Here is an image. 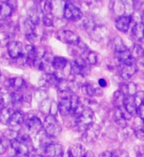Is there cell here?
<instances>
[{
	"mask_svg": "<svg viewBox=\"0 0 144 157\" xmlns=\"http://www.w3.org/2000/svg\"><path fill=\"white\" fill-rule=\"evenodd\" d=\"M8 0H0V3H5V2H7Z\"/></svg>",
	"mask_w": 144,
	"mask_h": 157,
	"instance_id": "f6af8a7d",
	"label": "cell"
},
{
	"mask_svg": "<svg viewBox=\"0 0 144 157\" xmlns=\"http://www.w3.org/2000/svg\"><path fill=\"white\" fill-rule=\"evenodd\" d=\"M29 21H31L34 26L39 24V21H40V17H39V14L37 10H32L31 12L28 14V18Z\"/></svg>",
	"mask_w": 144,
	"mask_h": 157,
	"instance_id": "f546056e",
	"label": "cell"
},
{
	"mask_svg": "<svg viewBox=\"0 0 144 157\" xmlns=\"http://www.w3.org/2000/svg\"><path fill=\"white\" fill-rule=\"evenodd\" d=\"M132 36L137 41L144 42V23L137 22L132 28Z\"/></svg>",
	"mask_w": 144,
	"mask_h": 157,
	"instance_id": "2e32d148",
	"label": "cell"
},
{
	"mask_svg": "<svg viewBox=\"0 0 144 157\" xmlns=\"http://www.w3.org/2000/svg\"><path fill=\"white\" fill-rule=\"evenodd\" d=\"M68 64V61L66 58L61 57V56H55L53 57V60L51 62L52 67L57 71H63L66 68Z\"/></svg>",
	"mask_w": 144,
	"mask_h": 157,
	"instance_id": "44dd1931",
	"label": "cell"
},
{
	"mask_svg": "<svg viewBox=\"0 0 144 157\" xmlns=\"http://www.w3.org/2000/svg\"><path fill=\"white\" fill-rule=\"evenodd\" d=\"M29 157H43V156L39 155V154H34V155H32V156H29Z\"/></svg>",
	"mask_w": 144,
	"mask_h": 157,
	"instance_id": "ee69618b",
	"label": "cell"
},
{
	"mask_svg": "<svg viewBox=\"0 0 144 157\" xmlns=\"http://www.w3.org/2000/svg\"><path fill=\"white\" fill-rule=\"evenodd\" d=\"M34 95H36V99H38L39 101H43V100H45L47 99L46 96H47V92L46 90H44V88H40V90H36V92H34Z\"/></svg>",
	"mask_w": 144,
	"mask_h": 157,
	"instance_id": "836d02e7",
	"label": "cell"
},
{
	"mask_svg": "<svg viewBox=\"0 0 144 157\" xmlns=\"http://www.w3.org/2000/svg\"><path fill=\"white\" fill-rule=\"evenodd\" d=\"M84 149L81 144H74L72 145L68 151V157H83Z\"/></svg>",
	"mask_w": 144,
	"mask_h": 157,
	"instance_id": "7402d4cb",
	"label": "cell"
},
{
	"mask_svg": "<svg viewBox=\"0 0 144 157\" xmlns=\"http://www.w3.org/2000/svg\"><path fill=\"white\" fill-rule=\"evenodd\" d=\"M99 157H118V156L112 151H104L100 154V156H99Z\"/></svg>",
	"mask_w": 144,
	"mask_h": 157,
	"instance_id": "60d3db41",
	"label": "cell"
},
{
	"mask_svg": "<svg viewBox=\"0 0 144 157\" xmlns=\"http://www.w3.org/2000/svg\"><path fill=\"white\" fill-rule=\"evenodd\" d=\"M137 104L135 102V98L133 95H127L125 96V99H123V108L127 111V113L132 115L137 114Z\"/></svg>",
	"mask_w": 144,
	"mask_h": 157,
	"instance_id": "7c38bea8",
	"label": "cell"
},
{
	"mask_svg": "<svg viewBox=\"0 0 144 157\" xmlns=\"http://www.w3.org/2000/svg\"><path fill=\"white\" fill-rule=\"evenodd\" d=\"M137 115L141 120L144 121V103H142V104L137 107Z\"/></svg>",
	"mask_w": 144,
	"mask_h": 157,
	"instance_id": "ab89813d",
	"label": "cell"
},
{
	"mask_svg": "<svg viewBox=\"0 0 144 157\" xmlns=\"http://www.w3.org/2000/svg\"><path fill=\"white\" fill-rule=\"evenodd\" d=\"M107 33V29L105 26H95L90 34L91 36L95 39V40H101V39L106 36Z\"/></svg>",
	"mask_w": 144,
	"mask_h": 157,
	"instance_id": "603a6c76",
	"label": "cell"
},
{
	"mask_svg": "<svg viewBox=\"0 0 144 157\" xmlns=\"http://www.w3.org/2000/svg\"><path fill=\"white\" fill-rule=\"evenodd\" d=\"M136 72H137V67L135 64H131V65H123V64H120L119 73H120V76L123 80L128 81Z\"/></svg>",
	"mask_w": 144,
	"mask_h": 157,
	"instance_id": "ba28073f",
	"label": "cell"
},
{
	"mask_svg": "<svg viewBox=\"0 0 144 157\" xmlns=\"http://www.w3.org/2000/svg\"><path fill=\"white\" fill-rule=\"evenodd\" d=\"M43 129L47 136L49 137H56L61 134L62 128L59 124L58 120L56 119V116L49 114L45 117L43 124Z\"/></svg>",
	"mask_w": 144,
	"mask_h": 157,
	"instance_id": "6da1fadb",
	"label": "cell"
},
{
	"mask_svg": "<svg viewBox=\"0 0 144 157\" xmlns=\"http://www.w3.org/2000/svg\"><path fill=\"white\" fill-rule=\"evenodd\" d=\"M44 154L46 157H62L63 156V146L60 144L49 142L44 146Z\"/></svg>",
	"mask_w": 144,
	"mask_h": 157,
	"instance_id": "52a82bcc",
	"label": "cell"
},
{
	"mask_svg": "<svg viewBox=\"0 0 144 157\" xmlns=\"http://www.w3.org/2000/svg\"><path fill=\"white\" fill-rule=\"evenodd\" d=\"M98 85H99V86H100V87H106L107 86V81L104 80V78H99Z\"/></svg>",
	"mask_w": 144,
	"mask_h": 157,
	"instance_id": "b9f144b4",
	"label": "cell"
},
{
	"mask_svg": "<svg viewBox=\"0 0 144 157\" xmlns=\"http://www.w3.org/2000/svg\"><path fill=\"white\" fill-rule=\"evenodd\" d=\"M131 54L135 60L141 65H144V49L139 45V44H135L131 49Z\"/></svg>",
	"mask_w": 144,
	"mask_h": 157,
	"instance_id": "d6986e66",
	"label": "cell"
},
{
	"mask_svg": "<svg viewBox=\"0 0 144 157\" xmlns=\"http://www.w3.org/2000/svg\"><path fill=\"white\" fill-rule=\"evenodd\" d=\"M81 90L83 94H85L86 96H90V97L102 94L100 88L92 85V83H85V85H83L81 86Z\"/></svg>",
	"mask_w": 144,
	"mask_h": 157,
	"instance_id": "9a60e30c",
	"label": "cell"
},
{
	"mask_svg": "<svg viewBox=\"0 0 144 157\" xmlns=\"http://www.w3.org/2000/svg\"><path fill=\"white\" fill-rule=\"evenodd\" d=\"M127 88H128V95H133L135 96L137 91H136V86L135 82H127Z\"/></svg>",
	"mask_w": 144,
	"mask_h": 157,
	"instance_id": "8d00e7d4",
	"label": "cell"
},
{
	"mask_svg": "<svg viewBox=\"0 0 144 157\" xmlns=\"http://www.w3.org/2000/svg\"><path fill=\"white\" fill-rule=\"evenodd\" d=\"M36 1H37V2H39V3H42V2L44 1V0H36Z\"/></svg>",
	"mask_w": 144,
	"mask_h": 157,
	"instance_id": "bcb514c9",
	"label": "cell"
},
{
	"mask_svg": "<svg viewBox=\"0 0 144 157\" xmlns=\"http://www.w3.org/2000/svg\"><path fill=\"white\" fill-rule=\"evenodd\" d=\"M11 148L14 151L15 155L17 157H24V156H27L29 152L28 149V145L24 144V142L20 141L19 140L15 139L13 140H11Z\"/></svg>",
	"mask_w": 144,
	"mask_h": 157,
	"instance_id": "8992f818",
	"label": "cell"
},
{
	"mask_svg": "<svg viewBox=\"0 0 144 157\" xmlns=\"http://www.w3.org/2000/svg\"><path fill=\"white\" fill-rule=\"evenodd\" d=\"M131 21H132V18L131 15H123V16L118 17L115 22L117 29L122 33H127L131 27Z\"/></svg>",
	"mask_w": 144,
	"mask_h": 157,
	"instance_id": "9c48e42d",
	"label": "cell"
},
{
	"mask_svg": "<svg viewBox=\"0 0 144 157\" xmlns=\"http://www.w3.org/2000/svg\"><path fill=\"white\" fill-rule=\"evenodd\" d=\"M7 51L8 55L12 59H17L24 54V46L23 43L17 41V40H12L7 44Z\"/></svg>",
	"mask_w": 144,
	"mask_h": 157,
	"instance_id": "5b68a950",
	"label": "cell"
},
{
	"mask_svg": "<svg viewBox=\"0 0 144 157\" xmlns=\"http://www.w3.org/2000/svg\"><path fill=\"white\" fill-rule=\"evenodd\" d=\"M57 112H59V108H58V104L55 101H52L51 103V107H50V114L56 116Z\"/></svg>",
	"mask_w": 144,
	"mask_h": 157,
	"instance_id": "f35d334b",
	"label": "cell"
},
{
	"mask_svg": "<svg viewBox=\"0 0 144 157\" xmlns=\"http://www.w3.org/2000/svg\"><path fill=\"white\" fill-rule=\"evenodd\" d=\"M26 38H27V40H28V41H29V43H31V44H33V43H36V41L37 36L36 34V33H27V34H26Z\"/></svg>",
	"mask_w": 144,
	"mask_h": 157,
	"instance_id": "74e56055",
	"label": "cell"
},
{
	"mask_svg": "<svg viewBox=\"0 0 144 157\" xmlns=\"http://www.w3.org/2000/svg\"><path fill=\"white\" fill-rule=\"evenodd\" d=\"M42 22L44 26L46 27H52L54 25V17L52 14H43L42 16Z\"/></svg>",
	"mask_w": 144,
	"mask_h": 157,
	"instance_id": "d6a6232c",
	"label": "cell"
},
{
	"mask_svg": "<svg viewBox=\"0 0 144 157\" xmlns=\"http://www.w3.org/2000/svg\"><path fill=\"white\" fill-rule=\"evenodd\" d=\"M10 99L15 105L22 104V103H24V94L21 91H13L10 94Z\"/></svg>",
	"mask_w": 144,
	"mask_h": 157,
	"instance_id": "484cf974",
	"label": "cell"
},
{
	"mask_svg": "<svg viewBox=\"0 0 144 157\" xmlns=\"http://www.w3.org/2000/svg\"><path fill=\"white\" fill-rule=\"evenodd\" d=\"M74 118H76V124H74V126L81 132H85L93 124V112L88 107L84 108L81 114Z\"/></svg>",
	"mask_w": 144,
	"mask_h": 157,
	"instance_id": "7a4b0ae2",
	"label": "cell"
},
{
	"mask_svg": "<svg viewBox=\"0 0 144 157\" xmlns=\"http://www.w3.org/2000/svg\"><path fill=\"white\" fill-rule=\"evenodd\" d=\"M27 128L31 134H38L43 129V124L38 117L33 116L27 121Z\"/></svg>",
	"mask_w": 144,
	"mask_h": 157,
	"instance_id": "30bf717a",
	"label": "cell"
},
{
	"mask_svg": "<svg viewBox=\"0 0 144 157\" xmlns=\"http://www.w3.org/2000/svg\"><path fill=\"white\" fill-rule=\"evenodd\" d=\"M63 16L68 21H78L83 17L82 11L73 3H66L63 9Z\"/></svg>",
	"mask_w": 144,
	"mask_h": 157,
	"instance_id": "3957f363",
	"label": "cell"
},
{
	"mask_svg": "<svg viewBox=\"0 0 144 157\" xmlns=\"http://www.w3.org/2000/svg\"><path fill=\"white\" fill-rule=\"evenodd\" d=\"M99 134V128L98 126L92 124L88 129L84 132V135H83V140L85 141H92L94 140L97 137Z\"/></svg>",
	"mask_w": 144,
	"mask_h": 157,
	"instance_id": "ac0fdd59",
	"label": "cell"
},
{
	"mask_svg": "<svg viewBox=\"0 0 144 157\" xmlns=\"http://www.w3.org/2000/svg\"><path fill=\"white\" fill-rule=\"evenodd\" d=\"M57 38L64 43H67L69 45L76 46L81 42L79 36L76 33H74L69 29H61L57 33Z\"/></svg>",
	"mask_w": 144,
	"mask_h": 157,
	"instance_id": "277c9868",
	"label": "cell"
},
{
	"mask_svg": "<svg viewBox=\"0 0 144 157\" xmlns=\"http://www.w3.org/2000/svg\"><path fill=\"white\" fill-rule=\"evenodd\" d=\"M135 136L137 137L138 140H144V121L139 126L135 128Z\"/></svg>",
	"mask_w": 144,
	"mask_h": 157,
	"instance_id": "1f68e13d",
	"label": "cell"
},
{
	"mask_svg": "<svg viewBox=\"0 0 144 157\" xmlns=\"http://www.w3.org/2000/svg\"><path fill=\"white\" fill-rule=\"evenodd\" d=\"M83 157H93V152L92 151H86L84 153Z\"/></svg>",
	"mask_w": 144,
	"mask_h": 157,
	"instance_id": "7bdbcfd3",
	"label": "cell"
},
{
	"mask_svg": "<svg viewBox=\"0 0 144 157\" xmlns=\"http://www.w3.org/2000/svg\"><path fill=\"white\" fill-rule=\"evenodd\" d=\"M59 113L62 116H68L72 112V105H71V96L61 98L58 103Z\"/></svg>",
	"mask_w": 144,
	"mask_h": 157,
	"instance_id": "4fadbf2b",
	"label": "cell"
},
{
	"mask_svg": "<svg viewBox=\"0 0 144 157\" xmlns=\"http://www.w3.org/2000/svg\"><path fill=\"white\" fill-rule=\"evenodd\" d=\"M113 46H114V50H115V53L121 52V51H123V50H127V49L126 47L125 44H123V42L122 41V39L119 38V37H116L113 40Z\"/></svg>",
	"mask_w": 144,
	"mask_h": 157,
	"instance_id": "83f0119b",
	"label": "cell"
},
{
	"mask_svg": "<svg viewBox=\"0 0 144 157\" xmlns=\"http://www.w3.org/2000/svg\"><path fill=\"white\" fill-rule=\"evenodd\" d=\"M11 27V23L7 19H0V29L2 32H8L7 29Z\"/></svg>",
	"mask_w": 144,
	"mask_h": 157,
	"instance_id": "e575fe53",
	"label": "cell"
},
{
	"mask_svg": "<svg viewBox=\"0 0 144 157\" xmlns=\"http://www.w3.org/2000/svg\"><path fill=\"white\" fill-rule=\"evenodd\" d=\"M8 85L15 91H22L26 88L27 83L22 77H15L8 81Z\"/></svg>",
	"mask_w": 144,
	"mask_h": 157,
	"instance_id": "5bb4252c",
	"label": "cell"
},
{
	"mask_svg": "<svg viewBox=\"0 0 144 157\" xmlns=\"http://www.w3.org/2000/svg\"><path fill=\"white\" fill-rule=\"evenodd\" d=\"M135 102L137 106H139L142 103H144V91H137V93L135 95Z\"/></svg>",
	"mask_w": 144,
	"mask_h": 157,
	"instance_id": "d590c367",
	"label": "cell"
},
{
	"mask_svg": "<svg viewBox=\"0 0 144 157\" xmlns=\"http://www.w3.org/2000/svg\"><path fill=\"white\" fill-rule=\"evenodd\" d=\"M13 113L14 111L8 106H5L4 108H2L0 110V123L4 125H8Z\"/></svg>",
	"mask_w": 144,
	"mask_h": 157,
	"instance_id": "ffe728a7",
	"label": "cell"
},
{
	"mask_svg": "<svg viewBox=\"0 0 144 157\" xmlns=\"http://www.w3.org/2000/svg\"><path fill=\"white\" fill-rule=\"evenodd\" d=\"M14 8L9 5L7 2L5 3H0V16L2 17V19H7L12 15Z\"/></svg>",
	"mask_w": 144,
	"mask_h": 157,
	"instance_id": "d4e9b609",
	"label": "cell"
},
{
	"mask_svg": "<svg viewBox=\"0 0 144 157\" xmlns=\"http://www.w3.org/2000/svg\"><path fill=\"white\" fill-rule=\"evenodd\" d=\"M115 54H116L117 60L120 62V64H123V65H131V64H135V62H136L135 60V58H133L131 52L128 50V49L115 53Z\"/></svg>",
	"mask_w": 144,
	"mask_h": 157,
	"instance_id": "8fae6325",
	"label": "cell"
},
{
	"mask_svg": "<svg viewBox=\"0 0 144 157\" xmlns=\"http://www.w3.org/2000/svg\"><path fill=\"white\" fill-rule=\"evenodd\" d=\"M0 76H1V72H0Z\"/></svg>",
	"mask_w": 144,
	"mask_h": 157,
	"instance_id": "7dc6e473",
	"label": "cell"
},
{
	"mask_svg": "<svg viewBox=\"0 0 144 157\" xmlns=\"http://www.w3.org/2000/svg\"><path fill=\"white\" fill-rule=\"evenodd\" d=\"M24 120H25V117H24V114L21 111H14L8 125L10 126V128L14 129V128L21 126L24 123Z\"/></svg>",
	"mask_w": 144,
	"mask_h": 157,
	"instance_id": "e0dca14e",
	"label": "cell"
},
{
	"mask_svg": "<svg viewBox=\"0 0 144 157\" xmlns=\"http://www.w3.org/2000/svg\"><path fill=\"white\" fill-rule=\"evenodd\" d=\"M112 9L115 14H117L119 17L123 16V13H126V4L123 0H115L113 2Z\"/></svg>",
	"mask_w": 144,
	"mask_h": 157,
	"instance_id": "cb8c5ba5",
	"label": "cell"
},
{
	"mask_svg": "<svg viewBox=\"0 0 144 157\" xmlns=\"http://www.w3.org/2000/svg\"><path fill=\"white\" fill-rule=\"evenodd\" d=\"M10 145H11V140L6 137H0V154H4Z\"/></svg>",
	"mask_w": 144,
	"mask_h": 157,
	"instance_id": "4dcf8cb0",
	"label": "cell"
},
{
	"mask_svg": "<svg viewBox=\"0 0 144 157\" xmlns=\"http://www.w3.org/2000/svg\"><path fill=\"white\" fill-rule=\"evenodd\" d=\"M85 61L89 65H96L98 64V54L94 51H88L85 54Z\"/></svg>",
	"mask_w": 144,
	"mask_h": 157,
	"instance_id": "4316f807",
	"label": "cell"
},
{
	"mask_svg": "<svg viewBox=\"0 0 144 157\" xmlns=\"http://www.w3.org/2000/svg\"><path fill=\"white\" fill-rule=\"evenodd\" d=\"M41 10L43 14H52L53 0H44L41 3Z\"/></svg>",
	"mask_w": 144,
	"mask_h": 157,
	"instance_id": "f1b7e54d",
	"label": "cell"
}]
</instances>
